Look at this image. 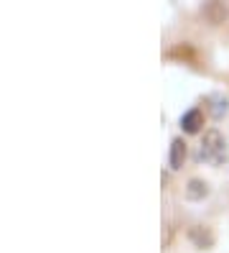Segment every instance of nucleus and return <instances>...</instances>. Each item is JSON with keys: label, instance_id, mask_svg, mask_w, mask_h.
Instances as JSON below:
<instances>
[{"label": "nucleus", "instance_id": "f257e3e1", "mask_svg": "<svg viewBox=\"0 0 229 253\" xmlns=\"http://www.w3.org/2000/svg\"><path fill=\"white\" fill-rule=\"evenodd\" d=\"M201 159L209 164H224L227 159V141L219 130H209L201 143Z\"/></svg>", "mask_w": 229, "mask_h": 253}, {"label": "nucleus", "instance_id": "39448f33", "mask_svg": "<svg viewBox=\"0 0 229 253\" xmlns=\"http://www.w3.org/2000/svg\"><path fill=\"white\" fill-rule=\"evenodd\" d=\"M186 195H189L191 200L204 197V195H206V184H204V182H198V179H191V182H189V189H186Z\"/></svg>", "mask_w": 229, "mask_h": 253}, {"label": "nucleus", "instance_id": "7ed1b4c3", "mask_svg": "<svg viewBox=\"0 0 229 253\" xmlns=\"http://www.w3.org/2000/svg\"><path fill=\"white\" fill-rule=\"evenodd\" d=\"M183 159H186V143H183L181 138H176L171 143V167L173 169H181L183 167Z\"/></svg>", "mask_w": 229, "mask_h": 253}, {"label": "nucleus", "instance_id": "20e7f679", "mask_svg": "<svg viewBox=\"0 0 229 253\" xmlns=\"http://www.w3.org/2000/svg\"><path fill=\"white\" fill-rule=\"evenodd\" d=\"M191 241H194L198 248H209V246L214 243V238H211V233L204 230V228H191Z\"/></svg>", "mask_w": 229, "mask_h": 253}, {"label": "nucleus", "instance_id": "f03ea898", "mask_svg": "<svg viewBox=\"0 0 229 253\" xmlns=\"http://www.w3.org/2000/svg\"><path fill=\"white\" fill-rule=\"evenodd\" d=\"M201 126H204V113L198 110V108L189 110L186 115L181 118V128L186 130V133H198V130H201Z\"/></svg>", "mask_w": 229, "mask_h": 253}]
</instances>
